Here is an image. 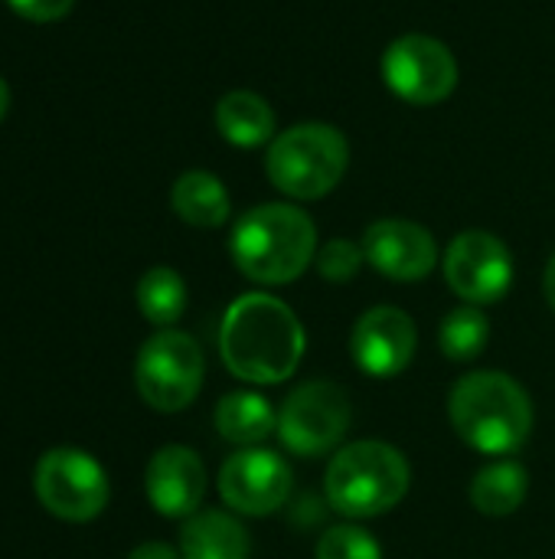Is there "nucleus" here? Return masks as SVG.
<instances>
[{
    "instance_id": "1",
    "label": "nucleus",
    "mask_w": 555,
    "mask_h": 559,
    "mask_svg": "<svg viewBox=\"0 0 555 559\" xmlns=\"http://www.w3.org/2000/svg\"><path fill=\"white\" fill-rule=\"evenodd\" d=\"M219 354L239 380L281 383L304 357V328L285 301L252 292L229 305L219 328Z\"/></svg>"
},
{
    "instance_id": "2",
    "label": "nucleus",
    "mask_w": 555,
    "mask_h": 559,
    "mask_svg": "<svg viewBox=\"0 0 555 559\" xmlns=\"http://www.w3.org/2000/svg\"><path fill=\"white\" fill-rule=\"evenodd\" d=\"M229 252L245 278L258 285H288L317 259V229L301 206L262 203L239 216Z\"/></svg>"
},
{
    "instance_id": "3",
    "label": "nucleus",
    "mask_w": 555,
    "mask_h": 559,
    "mask_svg": "<svg viewBox=\"0 0 555 559\" xmlns=\"http://www.w3.org/2000/svg\"><path fill=\"white\" fill-rule=\"evenodd\" d=\"M455 432L484 455L517 452L533 429V403L527 390L497 370H478L455 383L448 396Z\"/></svg>"
},
{
    "instance_id": "4",
    "label": "nucleus",
    "mask_w": 555,
    "mask_h": 559,
    "mask_svg": "<svg viewBox=\"0 0 555 559\" xmlns=\"http://www.w3.org/2000/svg\"><path fill=\"white\" fill-rule=\"evenodd\" d=\"M409 462L386 442L343 445L324 475V491L343 518H379L393 511L409 491Z\"/></svg>"
},
{
    "instance_id": "5",
    "label": "nucleus",
    "mask_w": 555,
    "mask_h": 559,
    "mask_svg": "<svg viewBox=\"0 0 555 559\" xmlns=\"http://www.w3.org/2000/svg\"><path fill=\"white\" fill-rule=\"evenodd\" d=\"M350 144L327 121H301L281 131L265 154V170L275 190L291 200H321L347 174Z\"/></svg>"
},
{
    "instance_id": "6",
    "label": "nucleus",
    "mask_w": 555,
    "mask_h": 559,
    "mask_svg": "<svg viewBox=\"0 0 555 559\" xmlns=\"http://www.w3.org/2000/svg\"><path fill=\"white\" fill-rule=\"evenodd\" d=\"M203 370L206 360L200 344L190 334L167 328L144 341L134 364V383L150 409L180 413L196 400L203 386Z\"/></svg>"
},
{
    "instance_id": "7",
    "label": "nucleus",
    "mask_w": 555,
    "mask_h": 559,
    "mask_svg": "<svg viewBox=\"0 0 555 559\" xmlns=\"http://www.w3.org/2000/svg\"><path fill=\"white\" fill-rule=\"evenodd\" d=\"M33 491L39 504L69 524L95 521L108 504V475L82 449H49L33 472Z\"/></svg>"
},
{
    "instance_id": "8",
    "label": "nucleus",
    "mask_w": 555,
    "mask_h": 559,
    "mask_svg": "<svg viewBox=\"0 0 555 559\" xmlns=\"http://www.w3.org/2000/svg\"><path fill=\"white\" fill-rule=\"evenodd\" d=\"M383 79L393 95L409 105H438L458 85V59L455 52L425 33L399 36L383 52Z\"/></svg>"
},
{
    "instance_id": "9",
    "label": "nucleus",
    "mask_w": 555,
    "mask_h": 559,
    "mask_svg": "<svg viewBox=\"0 0 555 559\" xmlns=\"http://www.w3.org/2000/svg\"><path fill=\"white\" fill-rule=\"evenodd\" d=\"M347 429H350V400L337 383L327 380L298 386L278 413V436L285 449L304 459L334 452L343 442Z\"/></svg>"
},
{
    "instance_id": "10",
    "label": "nucleus",
    "mask_w": 555,
    "mask_h": 559,
    "mask_svg": "<svg viewBox=\"0 0 555 559\" xmlns=\"http://www.w3.org/2000/svg\"><path fill=\"white\" fill-rule=\"evenodd\" d=\"M445 282L468 305H494L510 292L514 255L487 229H468L455 236L445 255Z\"/></svg>"
},
{
    "instance_id": "11",
    "label": "nucleus",
    "mask_w": 555,
    "mask_h": 559,
    "mask_svg": "<svg viewBox=\"0 0 555 559\" xmlns=\"http://www.w3.org/2000/svg\"><path fill=\"white\" fill-rule=\"evenodd\" d=\"M219 495L239 514H275L291 495V468L278 452L242 449L226 459L219 472Z\"/></svg>"
},
{
    "instance_id": "12",
    "label": "nucleus",
    "mask_w": 555,
    "mask_h": 559,
    "mask_svg": "<svg viewBox=\"0 0 555 559\" xmlns=\"http://www.w3.org/2000/svg\"><path fill=\"white\" fill-rule=\"evenodd\" d=\"M415 344H419V331L412 318L402 308H389V305L360 314L350 337L357 367L379 380L402 373L415 357Z\"/></svg>"
},
{
    "instance_id": "13",
    "label": "nucleus",
    "mask_w": 555,
    "mask_h": 559,
    "mask_svg": "<svg viewBox=\"0 0 555 559\" xmlns=\"http://www.w3.org/2000/svg\"><path fill=\"white\" fill-rule=\"evenodd\" d=\"M360 246L366 262L393 282H419L438 262L432 233L412 219H376Z\"/></svg>"
},
{
    "instance_id": "14",
    "label": "nucleus",
    "mask_w": 555,
    "mask_h": 559,
    "mask_svg": "<svg viewBox=\"0 0 555 559\" xmlns=\"http://www.w3.org/2000/svg\"><path fill=\"white\" fill-rule=\"evenodd\" d=\"M147 501L164 518H193L206 495V468L186 445H164L147 462Z\"/></svg>"
},
{
    "instance_id": "15",
    "label": "nucleus",
    "mask_w": 555,
    "mask_h": 559,
    "mask_svg": "<svg viewBox=\"0 0 555 559\" xmlns=\"http://www.w3.org/2000/svg\"><path fill=\"white\" fill-rule=\"evenodd\" d=\"M183 559H249L245 527L222 511H196L180 534Z\"/></svg>"
},
{
    "instance_id": "16",
    "label": "nucleus",
    "mask_w": 555,
    "mask_h": 559,
    "mask_svg": "<svg viewBox=\"0 0 555 559\" xmlns=\"http://www.w3.org/2000/svg\"><path fill=\"white\" fill-rule=\"evenodd\" d=\"M170 203H173V213L183 223L196 226V229H216L232 213L229 190L209 170H186V174H180L173 190H170Z\"/></svg>"
},
{
    "instance_id": "17",
    "label": "nucleus",
    "mask_w": 555,
    "mask_h": 559,
    "mask_svg": "<svg viewBox=\"0 0 555 559\" xmlns=\"http://www.w3.org/2000/svg\"><path fill=\"white\" fill-rule=\"evenodd\" d=\"M216 128L232 147H262L275 141V111L258 92H229L216 105Z\"/></svg>"
},
{
    "instance_id": "18",
    "label": "nucleus",
    "mask_w": 555,
    "mask_h": 559,
    "mask_svg": "<svg viewBox=\"0 0 555 559\" xmlns=\"http://www.w3.org/2000/svg\"><path fill=\"white\" fill-rule=\"evenodd\" d=\"M216 429L226 442L242 445V449H255L258 442H265L278 429V419H275L265 396L229 393L216 406Z\"/></svg>"
},
{
    "instance_id": "19",
    "label": "nucleus",
    "mask_w": 555,
    "mask_h": 559,
    "mask_svg": "<svg viewBox=\"0 0 555 559\" xmlns=\"http://www.w3.org/2000/svg\"><path fill=\"white\" fill-rule=\"evenodd\" d=\"M530 491V475L517 462H494L481 468L471 481V504L487 518L514 514Z\"/></svg>"
},
{
    "instance_id": "20",
    "label": "nucleus",
    "mask_w": 555,
    "mask_h": 559,
    "mask_svg": "<svg viewBox=\"0 0 555 559\" xmlns=\"http://www.w3.org/2000/svg\"><path fill=\"white\" fill-rule=\"evenodd\" d=\"M137 308L150 324L167 331L186 311V285H183V278L167 265L147 269L141 275V282H137Z\"/></svg>"
},
{
    "instance_id": "21",
    "label": "nucleus",
    "mask_w": 555,
    "mask_h": 559,
    "mask_svg": "<svg viewBox=\"0 0 555 559\" xmlns=\"http://www.w3.org/2000/svg\"><path fill=\"white\" fill-rule=\"evenodd\" d=\"M487 341H491V321L478 305L455 308L451 314H445L438 331V347L448 360H474L484 354Z\"/></svg>"
},
{
    "instance_id": "22",
    "label": "nucleus",
    "mask_w": 555,
    "mask_h": 559,
    "mask_svg": "<svg viewBox=\"0 0 555 559\" xmlns=\"http://www.w3.org/2000/svg\"><path fill=\"white\" fill-rule=\"evenodd\" d=\"M317 559H383V550L363 527L340 524L317 540Z\"/></svg>"
},
{
    "instance_id": "23",
    "label": "nucleus",
    "mask_w": 555,
    "mask_h": 559,
    "mask_svg": "<svg viewBox=\"0 0 555 559\" xmlns=\"http://www.w3.org/2000/svg\"><path fill=\"white\" fill-rule=\"evenodd\" d=\"M317 272L327 278V282H350V278H357V272H360V265L366 262V255H363V246H357V242H350V239H330L327 246H321V252H317Z\"/></svg>"
},
{
    "instance_id": "24",
    "label": "nucleus",
    "mask_w": 555,
    "mask_h": 559,
    "mask_svg": "<svg viewBox=\"0 0 555 559\" xmlns=\"http://www.w3.org/2000/svg\"><path fill=\"white\" fill-rule=\"evenodd\" d=\"M7 3L13 13H20L29 23H52L72 10V0H7Z\"/></svg>"
},
{
    "instance_id": "25",
    "label": "nucleus",
    "mask_w": 555,
    "mask_h": 559,
    "mask_svg": "<svg viewBox=\"0 0 555 559\" xmlns=\"http://www.w3.org/2000/svg\"><path fill=\"white\" fill-rule=\"evenodd\" d=\"M128 559H183L173 547H167V544H141V547H134Z\"/></svg>"
},
{
    "instance_id": "26",
    "label": "nucleus",
    "mask_w": 555,
    "mask_h": 559,
    "mask_svg": "<svg viewBox=\"0 0 555 559\" xmlns=\"http://www.w3.org/2000/svg\"><path fill=\"white\" fill-rule=\"evenodd\" d=\"M543 292H546V301H550V308L555 311V255L550 259V265H546V275H543Z\"/></svg>"
},
{
    "instance_id": "27",
    "label": "nucleus",
    "mask_w": 555,
    "mask_h": 559,
    "mask_svg": "<svg viewBox=\"0 0 555 559\" xmlns=\"http://www.w3.org/2000/svg\"><path fill=\"white\" fill-rule=\"evenodd\" d=\"M7 108H10V88H7V82L0 79V121H3Z\"/></svg>"
}]
</instances>
